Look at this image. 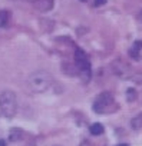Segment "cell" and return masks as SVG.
<instances>
[{
	"instance_id": "cell-15",
	"label": "cell",
	"mask_w": 142,
	"mask_h": 146,
	"mask_svg": "<svg viewBox=\"0 0 142 146\" xmlns=\"http://www.w3.org/2000/svg\"><path fill=\"white\" fill-rule=\"evenodd\" d=\"M136 20L142 23V10H139V12L136 13Z\"/></svg>"
},
{
	"instance_id": "cell-20",
	"label": "cell",
	"mask_w": 142,
	"mask_h": 146,
	"mask_svg": "<svg viewBox=\"0 0 142 146\" xmlns=\"http://www.w3.org/2000/svg\"><path fill=\"white\" fill-rule=\"evenodd\" d=\"M55 146H59V145H55Z\"/></svg>"
},
{
	"instance_id": "cell-1",
	"label": "cell",
	"mask_w": 142,
	"mask_h": 146,
	"mask_svg": "<svg viewBox=\"0 0 142 146\" xmlns=\"http://www.w3.org/2000/svg\"><path fill=\"white\" fill-rule=\"evenodd\" d=\"M53 83V78L49 72L46 70H37L29 76L27 86L35 93H43L46 92Z\"/></svg>"
},
{
	"instance_id": "cell-16",
	"label": "cell",
	"mask_w": 142,
	"mask_h": 146,
	"mask_svg": "<svg viewBox=\"0 0 142 146\" xmlns=\"http://www.w3.org/2000/svg\"><path fill=\"white\" fill-rule=\"evenodd\" d=\"M79 146H92V145H91L89 142H86V140H85V142H82V143H81Z\"/></svg>"
},
{
	"instance_id": "cell-6",
	"label": "cell",
	"mask_w": 142,
	"mask_h": 146,
	"mask_svg": "<svg viewBox=\"0 0 142 146\" xmlns=\"http://www.w3.org/2000/svg\"><path fill=\"white\" fill-rule=\"evenodd\" d=\"M12 23V13L9 10H0V27H9Z\"/></svg>"
},
{
	"instance_id": "cell-4",
	"label": "cell",
	"mask_w": 142,
	"mask_h": 146,
	"mask_svg": "<svg viewBox=\"0 0 142 146\" xmlns=\"http://www.w3.org/2000/svg\"><path fill=\"white\" fill-rule=\"evenodd\" d=\"M112 69H113L115 75H118V76H121V78H126L129 73H131V66H129L126 62L121 60V59H118V60H115V62L112 63Z\"/></svg>"
},
{
	"instance_id": "cell-17",
	"label": "cell",
	"mask_w": 142,
	"mask_h": 146,
	"mask_svg": "<svg viewBox=\"0 0 142 146\" xmlns=\"http://www.w3.org/2000/svg\"><path fill=\"white\" fill-rule=\"evenodd\" d=\"M116 146H129V145H128V143H118Z\"/></svg>"
},
{
	"instance_id": "cell-7",
	"label": "cell",
	"mask_w": 142,
	"mask_h": 146,
	"mask_svg": "<svg viewBox=\"0 0 142 146\" xmlns=\"http://www.w3.org/2000/svg\"><path fill=\"white\" fill-rule=\"evenodd\" d=\"M89 132H91V135H93V136H99V135H102L103 132H105V127H103V125L102 123H92L91 126H89Z\"/></svg>"
},
{
	"instance_id": "cell-11",
	"label": "cell",
	"mask_w": 142,
	"mask_h": 146,
	"mask_svg": "<svg viewBox=\"0 0 142 146\" xmlns=\"http://www.w3.org/2000/svg\"><path fill=\"white\" fill-rule=\"evenodd\" d=\"M128 54H129V57H132L133 60H141V52H138V50H135V49H129V52H128Z\"/></svg>"
},
{
	"instance_id": "cell-3",
	"label": "cell",
	"mask_w": 142,
	"mask_h": 146,
	"mask_svg": "<svg viewBox=\"0 0 142 146\" xmlns=\"http://www.w3.org/2000/svg\"><path fill=\"white\" fill-rule=\"evenodd\" d=\"M118 108L119 106L111 92H102L93 102V110L96 113H112L118 110Z\"/></svg>"
},
{
	"instance_id": "cell-18",
	"label": "cell",
	"mask_w": 142,
	"mask_h": 146,
	"mask_svg": "<svg viewBox=\"0 0 142 146\" xmlns=\"http://www.w3.org/2000/svg\"><path fill=\"white\" fill-rule=\"evenodd\" d=\"M27 146H36V145H35V142H32V143H30V145H27Z\"/></svg>"
},
{
	"instance_id": "cell-2",
	"label": "cell",
	"mask_w": 142,
	"mask_h": 146,
	"mask_svg": "<svg viewBox=\"0 0 142 146\" xmlns=\"http://www.w3.org/2000/svg\"><path fill=\"white\" fill-rule=\"evenodd\" d=\"M0 112L6 117H13L17 112V99L15 92L3 90L0 93Z\"/></svg>"
},
{
	"instance_id": "cell-9",
	"label": "cell",
	"mask_w": 142,
	"mask_h": 146,
	"mask_svg": "<svg viewBox=\"0 0 142 146\" xmlns=\"http://www.w3.org/2000/svg\"><path fill=\"white\" fill-rule=\"evenodd\" d=\"M136 99H138V92H136V89L129 88V89L126 90V100H128V102H135Z\"/></svg>"
},
{
	"instance_id": "cell-13",
	"label": "cell",
	"mask_w": 142,
	"mask_h": 146,
	"mask_svg": "<svg viewBox=\"0 0 142 146\" xmlns=\"http://www.w3.org/2000/svg\"><path fill=\"white\" fill-rule=\"evenodd\" d=\"M132 49H135V50L141 52V49H142V40H136V42H133V44H132Z\"/></svg>"
},
{
	"instance_id": "cell-12",
	"label": "cell",
	"mask_w": 142,
	"mask_h": 146,
	"mask_svg": "<svg viewBox=\"0 0 142 146\" xmlns=\"http://www.w3.org/2000/svg\"><path fill=\"white\" fill-rule=\"evenodd\" d=\"M132 80H133V83L142 85V73H136L135 76H132Z\"/></svg>"
},
{
	"instance_id": "cell-10",
	"label": "cell",
	"mask_w": 142,
	"mask_h": 146,
	"mask_svg": "<svg viewBox=\"0 0 142 146\" xmlns=\"http://www.w3.org/2000/svg\"><path fill=\"white\" fill-rule=\"evenodd\" d=\"M22 136H23V132H22L20 129H13V130L10 132V135H9V139H10L12 142H16V140H20Z\"/></svg>"
},
{
	"instance_id": "cell-19",
	"label": "cell",
	"mask_w": 142,
	"mask_h": 146,
	"mask_svg": "<svg viewBox=\"0 0 142 146\" xmlns=\"http://www.w3.org/2000/svg\"><path fill=\"white\" fill-rule=\"evenodd\" d=\"M81 2H88V0H81Z\"/></svg>"
},
{
	"instance_id": "cell-14",
	"label": "cell",
	"mask_w": 142,
	"mask_h": 146,
	"mask_svg": "<svg viewBox=\"0 0 142 146\" xmlns=\"http://www.w3.org/2000/svg\"><path fill=\"white\" fill-rule=\"evenodd\" d=\"M106 2H108V0H95V2H93V6H95V7H101V6L106 5Z\"/></svg>"
},
{
	"instance_id": "cell-5",
	"label": "cell",
	"mask_w": 142,
	"mask_h": 146,
	"mask_svg": "<svg viewBox=\"0 0 142 146\" xmlns=\"http://www.w3.org/2000/svg\"><path fill=\"white\" fill-rule=\"evenodd\" d=\"M33 3V7L42 13H46V12H50L55 6V0H32Z\"/></svg>"
},
{
	"instance_id": "cell-8",
	"label": "cell",
	"mask_w": 142,
	"mask_h": 146,
	"mask_svg": "<svg viewBox=\"0 0 142 146\" xmlns=\"http://www.w3.org/2000/svg\"><path fill=\"white\" fill-rule=\"evenodd\" d=\"M131 127H132L133 130H139V129H142V112L132 117V120H131Z\"/></svg>"
}]
</instances>
